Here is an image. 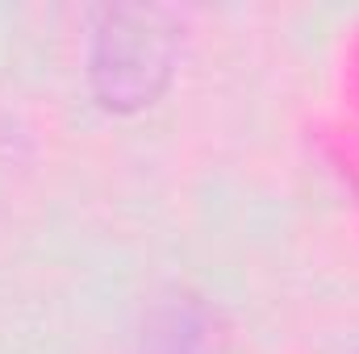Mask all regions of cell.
<instances>
[{
	"label": "cell",
	"mask_w": 359,
	"mask_h": 354,
	"mask_svg": "<svg viewBox=\"0 0 359 354\" xmlns=\"http://www.w3.org/2000/svg\"><path fill=\"white\" fill-rule=\"evenodd\" d=\"M184 21L159 4H109L96 13L84 55L92 100L113 117H138L172 88Z\"/></svg>",
	"instance_id": "cell-1"
},
{
	"label": "cell",
	"mask_w": 359,
	"mask_h": 354,
	"mask_svg": "<svg viewBox=\"0 0 359 354\" xmlns=\"http://www.w3.org/2000/svg\"><path fill=\"white\" fill-rule=\"evenodd\" d=\"M138 354H222V321L201 296L168 292L142 317Z\"/></svg>",
	"instance_id": "cell-2"
}]
</instances>
